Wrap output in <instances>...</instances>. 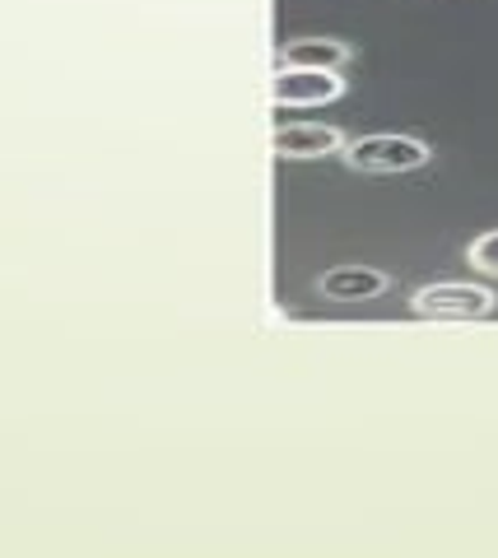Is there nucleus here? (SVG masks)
Masks as SVG:
<instances>
[{
    "label": "nucleus",
    "instance_id": "nucleus-1",
    "mask_svg": "<svg viewBox=\"0 0 498 558\" xmlns=\"http://www.w3.org/2000/svg\"><path fill=\"white\" fill-rule=\"evenodd\" d=\"M350 172H368V178H391V172H415L434 159V149L424 145L420 135H397V131H382V135H359L345 140L340 149Z\"/></svg>",
    "mask_w": 498,
    "mask_h": 558
},
{
    "label": "nucleus",
    "instance_id": "nucleus-2",
    "mask_svg": "<svg viewBox=\"0 0 498 558\" xmlns=\"http://www.w3.org/2000/svg\"><path fill=\"white\" fill-rule=\"evenodd\" d=\"M345 98V75L317 65H280L270 80L275 108H326V102Z\"/></svg>",
    "mask_w": 498,
    "mask_h": 558
},
{
    "label": "nucleus",
    "instance_id": "nucleus-3",
    "mask_svg": "<svg viewBox=\"0 0 498 558\" xmlns=\"http://www.w3.org/2000/svg\"><path fill=\"white\" fill-rule=\"evenodd\" d=\"M410 307L420 317H438V322H475L494 312V289L485 284H457V279H438V284H424Z\"/></svg>",
    "mask_w": 498,
    "mask_h": 558
},
{
    "label": "nucleus",
    "instance_id": "nucleus-4",
    "mask_svg": "<svg viewBox=\"0 0 498 558\" xmlns=\"http://www.w3.org/2000/svg\"><path fill=\"white\" fill-rule=\"evenodd\" d=\"M275 159H326V154L345 149V131L321 126V121H299V126H280L270 135Z\"/></svg>",
    "mask_w": 498,
    "mask_h": 558
},
{
    "label": "nucleus",
    "instance_id": "nucleus-5",
    "mask_svg": "<svg viewBox=\"0 0 498 558\" xmlns=\"http://www.w3.org/2000/svg\"><path fill=\"white\" fill-rule=\"evenodd\" d=\"M317 289L331 303H368V299H382L391 289V279L373 266H331L317 279Z\"/></svg>",
    "mask_w": 498,
    "mask_h": 558
},
{
    "label": "nucleus",
    "instance_id": "nucleus-6",
    "mask_svg": "<svg viewBox=\"0 0 498 558\" xmlns=\"http://www.w3.org/2000/svg\"><path fill=\"white\" fill-rule=\"evenodd\" d=\"M354 57L350 43H340V38H294V43H284L280 47V65H317V70H340Z\"/></svg>",
    "mask_w": 498,
    "mask_h": 558
},
{
    "label": "nucleus",
    "instance_id": "nucleus-7",
    "mask_svg": "<svg viewBox=\"0 0 498 558\" xmlns=\"http://www.w3.org/2000/svg\"><path fill=\"white\" fill-rule=\"evenodd\" d=\"M466 256H471V266L479 275H498V229L494 233H479L471 247H466Z\"/></svg>",
    "mask_w": 498,
    "mask_h": 558
}]
</instances>
